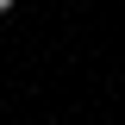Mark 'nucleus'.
I'll return each instance as SVG.
<instances>
[{"label":"nucleus","instance_id":"1","mask_svg":"<svg viewBox=\"0 0 125 125\" xmlns=\"http://www.w3.org/2000/svg\"><path fill=\"white\" fill-rule=\"evenodd\" d=\"M13 6H19V0H0V19H6V13H13Z\"/></svg>","mask_w":125,"mask_h":125}]
</instances>
